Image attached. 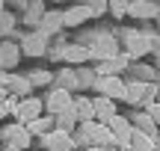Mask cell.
Returning <instances> with one entry per match:
<instances>
[{"instance_id": "obj_2", "label": "cell", "mask_w": 160, "mask_h": 151, "mask_svg": "<svg viewBox=\"0 0 160 151\" xmlns=\"http://www.w3.org/2000/svg\"><path fill=\"white\" fill-rule=\"evenodd\" d=\"M42 142H45L48 151H71L74 148V136L65 134V130H51L48 136H42Z\"/></svg>"}, {"instance_id": "obj_26", "label": "cell", "mask_w": 160, "mask_h": 151, "mask_svg": "<svg viewBox=\"0 0 160 151\" xmlns=\"http://www.w3.org/2000/svg\"><path fill=\"white\" fill-rule=\"evenodd\" d=\"M157 104H160V86H157Z\"/></svg>"}, {"instance_id": "obj_6", "label": "cell", "mask_w": 160, "mask_h": 151, "mask_svg": "<svg viewBox=\"0 0 160 151\" xmlns=\"http://www.w3.org/2000/svg\"><path fill=\"white\" fill-rule=\"evenodd\" d=\"M92 107H95V122H101V124H110V119L119 116V113H116V107H113V101L104 98V95L92 101Z\"/></svg>"}, {"instance_id": "obj_15", "label": "cell", "mask_w": 160, "mask_h": 151, "mask_svg": "<svg viewBox=\"0 0 160 151\" xmlns=\"http://www.w3.org/2000/svg\"><path fill=\"white\" fill-rule=\"evenodd\" d=\"M30 142H33L30 130H27V128H18V134H15V139H12V145H15L18 151H24V148H30Z\"/></svg>"}, {"instance_id": "obj_11", "label": "cell", "mask_w": 160, "mask_h": 151, "mask_svg": "<svg viewBox=\"0 0 160 151\" xmlns=\"http://www.w3.org/2000/svg\"><path fill=\"white\" fill-rule=\"evenodd\" d=\"M0 83H3V89H6V86L15 89L18 95H27V92H30V86H33V83H27L24 77H15V74H3V80H0Z\"/></svg>"}, {"instance_id": "obj_20", "label": "cell", "mask_w": 160, "mask_h": 151, "mask_svg": "<svg viewBox=\"0 0 160 151\" xmlns=\"http://www.w3.org/2000/svg\"><path fill=\"white\" fill-rule=\"evenodd\" d=\"M145 113L151 116V122H154V124H160V104H157V101H151V104L145 107Z\"/></svg>"}, {"instance_id": "obj_7", "label": "cell", "mask_w": 160, "mask_h": 151, "mask_svg": "<svg viewBox=\"0 0 160 151\" xmlns=\"http://www.w3.org/2000/svg\"><path fill=\"white\" fill-rule=\"evenodd\" d=\"M92 15H95V12L89 9V3H86V6H74V9L62 12V24H68V27H74V24L86 21V18H92Z\"/></svg>"}, {"instance_id": "obj_1", "label": "cell", "mask_w": 160, "mask_h": 151, "mask_svg": "<svg viewBox=\"0 0 160 151\" xmlns=\"http://www.w3.org/2000/svg\"><path fill=\"white\" fill-rule=\"evenodd\" d=\"M98 92L104 95V98H110V101H119V98H125V92H128V83H122V77H98Z\"/></svg>"}, {"instance_id": "obj_14", "label": "cell", "mask_w": 160, "mask_h": 151, "mask_svg": "<svg viewBox=\"0 0 160 151\" xmlns=\"http://www.w3.org/2000/svg\"><path fill=\"white\" fill-rule=\"evenodd\" d=\"M131 148H133V151H151V136L133 128V136H131Z\"/></svg>"}, {"instance_id": "obj_4", "label": "cell", "mask_w": 160, "mask_h": 151, "mask_svg": "<svg viewBox=\"0 0 160 151\" xmlns=\"http://www.w3.org/2000/svg\"><path fill=\"white\" fill-rule=\"evenodd\" d=\"M42 110H45V107H42V101L39 98H24L21 104L15 107V113H18V119H21V122H36V119L42 116Z\"/></svg>"}, {"instance_id": "obj_24", "label": "cell", "mask_w": 160, "mask_h": 151, "mask_svg": "<svg viewBox=\"0 0 160 151\" xmlns=\"http://www.w3.org/2000/svg\"><path fill=\"white\" fill-rule=\"evenodd\" d=\"M3 95H6V89H3V86H0V104H3Z\"/></svg>"}, {"instance_id": "obj_25", "label": "cell", "mask_w": 160, "mask_h": 151, "mask_svg": "<svg viewBox=\"0 0 160 151\" xmlns=\"http://www.w3.org/2000/svg\"><path fill=\"white\" fill-rule=\"evenodd\" d=\"M6 151H18V148H15V145H9V148H6Z\"/></svg>"}, {"instance_id": "obj_9", "label": "cell", "mask_w": 160, "mask_h": 151, "mask_svg": "<svg viewBox=\"0 0 160 151\" xmlns=\"http://www.w3.org/2000/svg\"><path fill=\"white\" fill-rule=\"evenodd\" d=\"M74 113H77V122H83V124L95 122V107H92L89 98H77L74 101Z\"/></svg>"}, {"instance_id": "obj_8", "label": "cell", "mask_w": 160, "mask_h": 151, "mask_svg": "<svg viewBox=\"0 0 160 151\" xmlns=\"http://www.w3.org/2000/svg\"><path fill=\"white\" fill-rule=\"evenodd\" d=\"M27 130H30V136H33V134L48 136L51 130H57V122H53V116H39L36 122H30V124H27Z\"/></svg>"}, {"instance_id": "obj_13", "label": "cell", "mask_w": 160, "mask_h": 151, "mask_svg": "<svg viewBox=\"0 0 160 151\" xmlns=\"http://www.w3.org/2000/svg\"><path fill=\"white\" fill-rule=\"evenodd\" d=\"M74 124H77V113H74V107L57 116V130H65V134H68V130H74Z\"/></svg>"}, {"instance_id": "obj_23", "label": "cell", "mask_w": 160, "mask_h": 151, "mask_svg": "<svg viewBox=\"0 0 160 151\" xmlns=\"http://www.w3.org/2000/svg\"><path fill=\"white\" fill-rule=\"evenodd\" d=\"M86 151H107V148H98V145H92V148H86Z\"/></svg>"}, {"instance_id": "obj_19", "label": "cell", "mask_w": 160, "mask_h": 151, "mask_svg": "<svg viewBox=\"0 0 160 151\" xmlns=\"http://www.w3.org/2000/svg\"><path fill=\"white\" fill-rule=\"evenodd\" d=\"M128 9H133V15L145 18V15H154V6H145V3H131Z\"/></svg>"}, {"instance_id": "obj_3", "label": "cell", "mask_w": 160, "mask_h": 151, "mask_svg": "<svg viewBox=\"0 0 160 151\" xmlns=\"http://www.w3.org/2000/svg\"><path fill=\"white\" fill-rule=\"evenodd\" d=\"M71 107H74V101H71L68 89H53V92L48 95V113H51V116H59V113L71 110Z\"/></svg>"}, {"instance_id": "obj_22", "label": "cell", "mask_w": 160, "mask_h": 151, "mask_svg": "<svg viewBox=\"0 0 160 151\" xmlns=\"http://www.w3.org/2000/svg\"><path fill=\"white\" fill-rule=\"evenodd\" d=\"M48 77H51L48 71H36V74H33V80H36V83H42V80H48Z\"/></svg>"}, {"instance_id": "obj_17", "label": "cell", "mask_w": 160, "mask_h": 151, "mask_svg": "<svg viewBox=\"0 0 160 151\" xmlns=\"http://www.w3.org/2000/svg\"><path fill=\"white\" fill-rule=\"evenodd\" d=\"M89 56V51H86V47H68V51H65V59H68V62H83V59Z\"/></svg>"}, {"instance_id": "obj_10", "label": "cell", "mask_w": 160, "mask_h": 151, "mask_svg": "<svg viewBox=\"0 0 160 151\" xmlns=\"http://www.w3.org/2000/svg\"><path fill=\"white\" fill-rule=\"evenodd\" d=\"M145 89H148V83H128V92H125V101H131V104H145Z\"/></svg>"}, {"instance_id": "obj_21", "label": "cell", "mask_w": 160, "mask_h": 151, "mask_svg": "<svg viewBox=\"0 0 160 151\" xmlns=\"http://www.w3.org/2000/svg\"><path fill=\"white\" fill-rule=\"evenodd\" d=\"M18 128H21V124H12V128H3V139H15V134H18Z\"/></svg>"}, {"instance_id": "obj_12", "label": "cell", "mask_w": 160, "mask_h": 151, "mask_svg": "<svg viewBox=\"0 0 160 151\" xmlns=\"http://www.w3.org/2000/svg\"><path fill=\"white\" fill-rule=\"evenodd\" d=\"M15 62H18V47L9 45V41H3V45H0V65L15 68Z\"/></svg>"}, {"instance_id": "obj_16", "label": "cell", "mask_w": 160, "mask_h": 151, "mask_svg": "<svg viewBox=\"0 0 160 151\" xmlns=\"http://www.w3.org/2000/svg\"><path fill=\"white\" fill-rule=\"evenodd\" d=\"M24 51H27V53H33V56H39V53L45 51V45H42V39H39V36H30V39L24 41Z\"/></svg>"}, {"instance_id": "obj_18", "label": "cell", "mask_w": 160, "mask_h": 151, "mask_svg": "<svg viewBox=\"0 0 160 151\" xmlns=\"http://www.w3.org/2000/svg\"><path fill=\"white\" fill-rule=\"evenodd\" d=\"M137 124H139V128H142V134H154V128H157V124L154 122H151V116H148V113H139V116H137Z\"/></svg>"}, {"instance_id": "obj_5", "label": "cell", "mask_w": 160, "mask_h": 151, "mask_svg": "<svg viewBox=\"0 0 160 151\" xmlns=\"http://www.w3.org/2000/svg\"><path fill=\"white\" fill-rule=\"evenodd\" d=\"M125 41H128V53H131V56H142V53L151 51V39L142 36V33H128Z\"/></svg>"}]
</instances>
